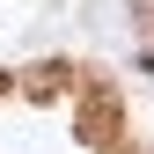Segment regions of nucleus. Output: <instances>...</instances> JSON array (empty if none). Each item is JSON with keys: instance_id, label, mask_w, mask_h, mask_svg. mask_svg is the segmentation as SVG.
<instances>
[{"instance_id": "nucleus-1", "label": "nucleus", "mask_w": 154, "mask_h": 154, "mask_svg": "<svg viewBox=\"0 0 154 154\" xmlns=\"http://www.w3.org/2000/svg\"><path fill=\"white\" fill-rule=\"evenodd\" d=\"M66 81H73V66H29L22 73V95L29 103H51V95H66Z\"/></svg>"}, {"instance_id": "nucleus-2", "label": "nucleus", "mask_w": 154, "mask_h": 154, "mask_svg": "<svg viewBox=\"0 0 154 154\" xmlns=\"http://www.w3.org/2000/svg\"><path fill=\"white\" fill-rule=\"evenodd\" d=\"M0 88H8V73H0Z\"/></svg>"}]
</instances>
